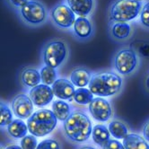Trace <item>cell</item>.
Returning a JSON list of instances; mask_svg holds the SVG:
<instances>
[{
  "label": "cell",
  "mask_w": 149,
  "mask_h": 149,
  "mask_svg": "<svg viewBox=\"0 0 149 149\" xmlns=\"http://www.w3.org/2000/svg\"><path fill=\"white\" fill-rule=\"evenodd\" d=\"M64 130L69 139L82 143L86 141L93 132L92 122L86 114L74 111L64 121Z\"/></svg>",
  "instance_id": "obj_1"
},
{
  "label": "cell",
  "mask_w": 149,
  "mask_h": 149,
  "mask_svg": "<svg viewBox=\"0 0 149 149\" xmlns=\"http://www.w3.org/2000/svg\"><path fill=\"white\" fill-rule=\"evenodd\" d=\"M122 86L121 77L112 72L95 74L88 84L91 92L97 96L108 97L119 93Z\"/></svg>",
  "instance_id": "obj_2"
},
{
  "label": "cell",
  "mask_w": 149,
  "mask_h": 149,
  "mask_svg": "<svg viewBox=\"0 0 149 149\" xmlns=\"http://www.w3.org/2000/svg\"><path fill=\"white\" fill-rule=\"evenodd\" d=\"M58 119L52 111L42 109L35 111L27 120L29 132L35 136H44L53 131Z\"/></svg>",
  "instance_id": "obj_3"
},
{
  "label": "cell",
  "mask_w": 149,
  "mask_h": 149,
  "mask_svg": "<svg viewBox=\"0 0 149 149\" xmlns=\"http://www.w3.org/2000/svg\"><path fill=\"white\" fill-rule=\"evenodd\" d=\"M141 10L142 3L139 0H117L110 9V18L116 23H127L136 18Z\"/></svg>",
  "instance_id": "obj_4"
},
{
  "label": "cell",
  "mask_w": 149,
  "mask_h": 149,
  "mask_svg": "<svg viewBox=\"0 0 149 149\" xmlns=\"http://www.w3.org/2000/svg\"><path fill=\"white\" fill-rule=\"evenodd\" d=\"M67 53L66 44L61 40H54L49 42L45 46L42 52V58L46 66L57 68L65 60Z\"/></svg>",
  "instance_id": "obj_5"
},
{
  "label": "cell",
  "mask_w": 149,
  "mask_h": 149,
  "mask_svg": "<svg viewBox=\"0 0 149 149\" xmlns=\"http://www.w3.org/2000/svg\"><path fill=\"white\" fill-rule=\"evenodd\" d=\"M137 65V57L136 52L130 49L120 50L115 57L114 66L115 69L120 74H130L132 73Z\"/></svg>",
  "instance_id": "obj_6"
},
{
  "label": "cell",
  "mask_w": 149,
  "mask_h": 149,
  "mask_svg": "<svg viewBox=\"0 0 149 149\" xmlns=\"http://www.w3.org/2000/svg\"><path fill=\"white\" fill-rule=\"evenodd\" d=\"M20 12L25 22L31 24L43 23L47 16L45 7L37 1H28L23 7H21Z\"/></svg>",
  "instance_id": "obj_7"
},
{
  "label": "cell",
  "mask_w": 149,
  "mask_h": 149,
  "mask_svg": "<svg viewBox=\"0 0 149 149\" xmlns=\"http://www.w3.org/2000/svg\"><path fill=\"white\" fill-rule=\"evenodd\" d=\"M51 17L57 25L61 28H70L76 22V14L64 4L58 5L51 10Z\"/></svg>",
  "instance_id": "obj_8"
},
{
  "label": "cell",
  "mask_w": 149,
  "mask_h": 149,
  "mask_svg": "<svg viewBox=\"0 0 149 149\" xmlns=\"http://www.w3.org/2000/svg\"><path fill=\"white\" fill-rule=\"evenodd\" d=\"M89 111L94 120L101 122L109 120L112 116V109L110 102L102 97L93 98L89 103Z\"/></svg>",
  "instance_id": "obj_9"
},
{
  "label": "cell",
  "mask_w": 149,
  "mask_h": 149,
  "mask_svg": "<svg viewBox=\"0 0 149 149\" xmlns=\"http://www.w3.org/2000/svg\"><path fill=\"white\" fill-rule=\"evenodd\" d=\"M12 109L15 115L20 119L30 118L33 112V102L26 94H17L12 102Z\"/></svg>",
  "instance_id": "obj_10"
},
{
  "label": "cell",
  "mask_w": 149,
  "mask_h": 149,
  "mask_svg": "<svg viewBox=\"0 0 149 149\" xmlns=\"http://www.w3.org/2000/svg\"><path fill=\"white\" fill-rule=\"evenodd\" d=\"M30 97L33 104L38 107H43L48 105L54 97V93L49 86L40 84L34 86L30 91Z\"/></svg>",
  "instance_id": "obj_11"
},
{
  "label": "cell",
  "mask_w": 149,
  "mask_h": 149,
  "mask_svg": "<svg viewBox=\"0 0 149 149\" xmlns=\"http://www.w3.org/2000/svg\"><path fill=\"white\" fill-rule=\"evenodd\" d=\"M52 91L56 97L60 100H69L71 99L76 89L73 83L66 78H58L52 84Z\"/></svg>",
  "instance_id": "obj_12"
},
{
  "label": "cell",
  "mask_w": 149,
  "mask_h": 149,
  "mask_svg": "<svg viewBox=\"0 0 149 149\" xmlns=\"http://www.w3.org/2000/svg\"><path fill=\"white\" fill-rule=\"evenodd\" d=\"M91 73L83 68H78L74 69L70 74V81L74 86L82 88L88 86L91 80Z\"/></svg>",
  "instance_id": "obj_13"
},
{
  "label": "cell",
  "mask_w": 149,
  "mask_h": 149,
  "mask_svg": "<svg viewBox=\"0 0 149 149\" xmlns=\"http://www.w3.org/2000/svg\"><path fill=\"white\" fill-rule=\"evenodd\" d=\"M68 6L79 16H86L93 10V0H67Z\"/></svg>",
  "instance_id": "obj_14"
},
{
  "label": "cell",
  "mask_w": 149,
  "mask_h": 149,
  "mask_svg": "<svg viewBox=\"0 0 149 149\" xmlns=\"http://www.w3.org/2000/svg\"><path fill=\"white\" fill-rule=\"evenodd\" d=\"M92 24L91 22L84 16L77 18L74 24V31L76 35L80 39L88 38L92 34Z\"/></svg>",
  "instance_id": "obj_15"
},
{
  "label": "cell",
  "mask_w": 149,
  "mask_h": 149,
  "mask_svg": "<svg viewBox=\"0 0 149 149\" xmlns=\"http://www.w3.org/2000/svg\"><path fill=\"white\" fill-rule=\"evenodd\" d=\"M125 149H149V145L145 138L137 134H129L123 139Z\"/></svg>",
  "instance_id": "obj_16"
},
{
  "label": "cell",
  "mask_w": 149,
  "mask_h": 149,
  "mask_svg": "<svg viewBox=\"0 0 149 149\" xmlns=\"http://www.w3.org/2000/svg\"><path fill=\"white\" fill-rule=\"evenodd\" d=\"M7 131L9 135L14 138H23L26 136L29 131L28 126L22 120H14L11 123L7 126Z\"/></svg>",
  "instance_id": "obj_17"
},
{
  "label": "cell",
  "mask_w": 149,
  "mask_h": 149,
  "mask_svg": "<svg viewBox=\"0 0 149 149\" xmlns=\"http://www.w3.org/2000/svg\"><path fill=\"white\" fill-rule=\"evenodd\" d=\"M21 81L25 86L33 88L40 84L41 81L40 73L35 68H26L21 74Z\"/></svg>",
  "instance_id": "obj_18"
},
{
  "label": "cell",
  "mask_w": 149,
  "mask_h": 149,
  "mask_svg": "<svg viewBox=\"0 0 149 149\" xmlns=\"http://www.w3.org/2000/svg\"><path fill=\"white\" fill-rule=\"evenodd\" d=\"M111 132L107 127L104 125H96L93 127L92 137L94 143H96L100 146H103L106 143L110 140Z\"/></svg>",
  "instance_id": "obj_19"
},
{
  "label": "cell",
  "mask_w": 149,
  "mask_h": 149,
  "mask_svg": "<svg viewBox=\"0 0 149 149\" xmlns=\"http://www.w3.org/2000/svg\"><path fill=\"white\" fill-rule=\"evenodd\" d=\"M52 111L56 115L57 119L61 121H65L71 114V109L69 104L64 102L63 100H57L53 102Z\"/></svg>",
  "instance_id": "obj_20"
},
{
  "label": "cell",
  "mask_w": 149,
  "mask_h": 149,
  "mask_svg": "<svg viewBox=\"0 0 149 149\" xmlns=\"http://www.w3.org/2000/svg\"><path fill=\"white\" fill-rule=\"evenodd\" d=\"M113 37L119 40H125L129 38L131 33V27L126 22H118L113 24L111 28Z\"/></svg>",
  "instance_id": "obj_21"
},
{
  "label": "cell",
  "mask_w": 149,
  "mask_h": 149,
  "mask_svg": "<svg viewBox=\"0 0 149 149\" xmlns=\"http://www.w3.org/2000/svg\"><path fill=\"white\" fill-rule=\"evenodd\" d=\"M108 129L111 132V135H112V136L117 139H124L129 135V130H127V126L120 121L114 120L111 122Z\"/></svg>",
  "instance_id": "obj_22"
},
{
  "label": "cell",
  "mask_w": 149,
  "mask_h": 149,
  "mask_svg": "<svg viewBox=\"0 0 149 149\" xmlns=\"http://www.w3.org/2000/svg\"><path fill=\"white\" fill-rule=\"evenodd\" d=\"M74 100L81 105L89 104L93 100V93L90 89H86L84 87L78 88L76 90L74 94Z\"/></svg>",
  "instance_id": "obj_23"
},
{
  "label": "cell",
  "mask_w": 149,
  "mask_h": 149,
  "mask_svg": "<svg viewBox=\"0 0 149 149\" xmlns=\"http://www.w3.org/2000/svg\"><path fill=\"white\" fill-rule=\"evenodd\" d=\"M58 74L56 68H53L48 66H45L40 70V79L42 84L47 86H52L57 80Z\"/></svg>",
  "instance_id": "obj_24"
},
{
  "label": "cell",
  "mask_w": 149,
  "mask_h": 149,
  "mask_svg": "<svg viewBox=\"0 0 149 149\" xmlns=\"http://www.w3.org/2000/svg\"><path fill=\"white\" fill-rule=\"evenodd\" d=\"M0 124L2 127L8 126L10 123L13 121V114L11 110L9 109V107L5 104L1 103V107H0Z\"/></svg>",
  "instance_id": "obj_25"
},
{
  "label": "cell",
  "mask_w": 149,
  "mask_h": 149,
  "mask_svg": "<svg viewBox=\"0 0 149 149\" xmlns=\"http://www.w3.org/2000/svg\"><path fill=\"white\" fill-rule=\"evenodd\" d=\"M21 146L23 149H36L38 146L36 136L33 135H26L21 140Z\"/></svg>",
  "instance_id": "obj_26"
},
{
  "label": "cell",
  "mask_w": 149,
  "mask_h": 149,
  "mask_svg": "<svg viewBox=\"0 0 149 149\" xmlns=\"http://www.w3.org/2000/svg\"><path fill=\"white\" fill-rule=\"evenodd\" d=\"M36 149H60L59 144L54 139H45L41 141Z\"/></svg>",
  "instance_id": "obj_27"
},
{
  "label": "cell",
  "mask_w": 149,
  "mask_h": 149,
  "mask_svg": "<svg viewBox=\"0 0 149 149\" xmlns=\"http://www.w3.org/2000/svg\"><path fill=\"white\" fill-rule=\"evenodd\" d=\"M140 22L145 27L149 28V1L142 7L140 13Z\"/></svg>",
  "instance_id": "obj_28"
},
{
  "label": "cell",
  "mask_w": 149,
  "mask_h": 149,
  "mask_svg": "<svg viewBox=\"0 0 149 149\" xmlns=\"http://www.w3.org/2000/svg\"><path fill=\"white\" fill-rule=\"evenodd\" d=\"M102 149H125V147L120 141L116 139H110L102 146Z\"/></svg>",
  "instance_id": "obj_29"
},
{
  "label": "cell",
  "mask_w": 149,
  "mask_h": 149,
  "mask_svg": "<svg viewBox=\"0 0 149 149\" xmlns=\"http://www.w3.org/2000/svg\"><path fill=\"white\" fill-rule=\"evenodd\" d=\"M140 54L144 57L149 58V44H144L139 48Z\"/></svg>",
  "instance_id": "obj_30"
},
{
  "label": "cell",
  "mask_w": 149,
  "mask_h": 149,
  "mask_svg": "<svg viewBox=\"0 0 149 149\" xmlns=\"http://www.w3.org/2000/svg\"><path fill=\"white\" fill-rule=\"evenodd\" d=\"M9 2L16 7H23L28 2V0H9Z\"/></svg>",
  "instance_id": "obj_31"
},
{
  "label": "cell",
  "mask_w": 149,
  "mask_h": 149,
  "mask_svg": "<svg viewBox=\"0 0 149 149\" xmlns=\"http://www.w3.org/2000/svg\"><path fill=\"white\" fill-rule=\"evenodd\" d=\"M143 135H144V138L149 142V121L146 122L144 126L143 129Z\"/></svg>",
  "instance_id": "obj_32"
},
{
  "label": "cell",
  "mask_w": 149,
  "mask_h": 149,
  "mask_svg": "<svg viewBox=\"0 0 149 149\" xmlns=\"http://www.w3.org/2000/svg\"><path fill=\"white\" fill-rule=\"evenodd\" d=\"M6 149H23L22 146H19L17 145H10L6 147Z\"/></svg>",
  "instance_id": "obj_33"
},
{
  "label": "cell",
  "mask_w": 149,
  "mask_h": 149,
  "mask_svg": "<svg viewBox=\"0 0 149 149\" xmlns=\"http://www.w3.org/2000/svg\"><path fill=\"white\" fill-rule=\"evenodd\" d=\"M79 149H95V148L91 146H84L80 147Z\"/></svg>",
  "instance_id": "obj_34"
},
{
  "label": "cell",
  "mask_w": 149,
  "mask_h": 149,
  "mask_svg": "<svg viewBox=\"0 0 149 149\" xmlns=\"http://www.w3.org/2000/svg\"><path fill=\"white\" fill-rule=\"evenodd\" d=\"M146 87L149 89V77L146 78Z\"/></svg>",
  "instance_id": "obj_35"
},
{
  "label": "cell",
  "mask_w": 149,
  "mask_h": 149,
  "mask_svg": "<svg viewBox=\"0 0 149 149\" xmlns=\"http://www.w3.org/2000/svg\"><path fill=\"white\" fill-rule=\"evenodd\" d=\"M139 1H140V0H139Z\"/></svg>",
  "instance_id": "obj_36"
}]
</instances>
